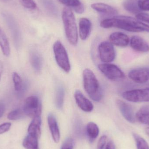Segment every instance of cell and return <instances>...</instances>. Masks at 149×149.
I'll list each match as a JSON object with an SVG mask.
<instances>
[{"instance_id":"10","label":"cell","mask_w":149,"mask_h":149,"mask_svg":"<svg viewBox=\"0 0 149 149\" xmlns=\"http://www.w3.org/2000/svg\"><path fill=\"white\" fill-rule=\"evenodd\" d=\"M74 98L76 104L82 111L87 113L93 111L94 108L93 103L84 95L81 91L76 90L74 92Z\"/></svg>"},{"instance_id":"42","label":"cell","mask_w":149,"mask_h":149,"mask_svg":"<svg viewBox=\"0 0 149 149\" xmlns=\"http://www.w3.org/2000/svg\"><path fill=\"white\" fill-rule=\"evenodd\" d=\"M1 1H3L7 2L8 1H10V0H1Z\"/></svg>"},{"instance_id":"7","label":"cell","mask_w":149,"mask_h":149,"mask_svg":"<svg viewBox=\"0 0 149 149\" xmlns=\"http://www.w3.org/2000/svg\"><path fill=\"white\" fill-rule=\"evenodd\" d=\"M122 97L131 102H149V87L127 90L123 93Z\"/></svg>"},{"instance_id":"5","label":"cell","mask_w":149,"mask_h":149,"mask_svg":"<svg viewBox=\"0 0 149 149\" xmlns=\"http://www.w3.org/2000/svg\"><path fill=\"white\" fill-rule=\"evenodd\" d=\"M23 110L25 115L31 118L41 116L42 105L39 97L36 95L28 97L24 101Z\"/></svg>"},{"instance_id":"9","label":"cell","mask_w":149,"mask_h":149,"mask_svg":"<svg viewBox=\"0 0 149 149\" xmlns=\"http://www.w3.org/2000/svg\"><path fill=\"white\" fill-rule=\"evenodd\" d=\"M128 77L136 83H146L149 80V67L134 69L130 72Z\"/></svg>"},{"instance_id":"18","label":"cell","mask_w":149,"mask_h":149,"mask_svg":"<svg viewBox=\"0 0 149 149\" xmlns=\"http://www.w3.org/2000/svg\"><path fill=\"white\" fill-rule=\"evenodd\" d=\"M48 123L53 140L55 142L58 143L60 140V131L56 119L53 114L48 115Z\"/></svg>"},{"instance_id":"31","label":"cell","mask_w":149,"mask_h":149,"mask_svg":"<svg viewBox=\"0 0 149 149\" xmlns=\"http://www.w3.org/2000/svg\"><path fill=\"white\" fill-rule=\"evenodd\" d=\"M20 2L22 6L29 9H35L37 5L33 0H20Z\"/></svg>"},{"instance_id":"34","label":"cell","mask_w":149,"mask_h":149,"mask_svg":"<svg viewBox=\"0 0 149 149\" xmlns=\"http://www.w3.org/2000/svg\"><path fill=\"white\" fill-rule=\"evenodd\" d=\"M136 19L140 21H143L149 24V14H148L140 12L136 14Z\"/></svg>"},{"instance_id":"11","label":"cell","mask_w":149,"mask_h":149,"mask_svg":"<svg viewBox=\"0 0 149 149\" xmlns=\"http://www.w3.org/2000/svg\"><path fill=\"white\" fill-rule=\"evenodd\" d=\"M116 102L123 117L131 123H135V115L132 106L120 100H117Z\"/></svg>"},{"instance_id":"28","label":"cell","mask_w":149,"mask_h":149,"mask_svg":"<svg viewBox=\"0 0 149 149\" xmlns=\"http://www.w3.org/2000/svg\"><path fill=\"white\" fill-rule=\"evenodd\" d=\"M25 115L23 109L18 108L12 110L8 115V119L10 120H20Z\"/></svg>"},{"instance_id":"37","label":"cell","mask_w":149,"mask_h":149,"mask_svg":"<svg viewBox=\"0 0 149 149\" xmlns=\"http://www.w3.org/2000/svg\"><path fill=\"white\" fill-rule=\"evenodd\" d=\"M5 109H6V106H5V103L2 101L0 100V119L4 114Z\"/></svg>"},{"instance_id":"39","label":"cell","mask_w":149,"mask_h":149,"mask_svg":"<svg viewBox=\"0 0 149 149\" xmlns=\"http://www.w3.org/2000/svg\"><path fill=\"white\" fill-rule=\"evenodd\" d=\"M105 149H115V145L113 141H110L107 143Z\"/></svg>"},{"instance_id":"38","label":"cell","mask_w":149,"mask_h":149,"mask_svg":"<svg viewBox=\"0 0 149 149\" xmlns=\"http://www.w3.org/2000/svg\"><path fill=\"white\" fill-rule=\"evenodd\" d=\"M73 9L75 10L76 13L79 14H82L84 11V6L82 4L80 5V6H78V7H76V8H73Z\"/></svg>"},{"instance_id":"40","label":"cell","mask_w":149,"mask_h":149,"mask_svg":"<svg viewBox=\"0 0 149 149\" xmlns=\"http://www.w3.org/2000/svg\"><path fill=\"white\" fill-rule=\"evenodd\" d=\"M3 64L2 62L0 60V81L1 79L2 74L3 72Z\"/></svg>"},{"instance_id":"24","label":"cell","mask_w":149,"mask_h":149,"mask_svg":"<svg viewBox=\"0 0 149 149\" xmlns=\"http://www.w3.org/2000/svg\"><path fill=\"white\" fill-rule=\"evenodd\" d=\"M99 131V127L95 123L89 122L88 123L86 127L87 134L91 141L93 142L98 137Z\"/></svg>"},{"instance_id":"12","label":"cell","mask_w":149,"mask_h":149,"mask_svg":"<svg viewBox=\"0 0 149 149\" xmlns=\"http://www.w3.org/2000/svg\"><path fill=\"white\" fill-rule=\"evenodd\" d=\"M3 17L5 19L10 30L11 31L13 39H14L15 44L18 45L20 42V33L17 23L13 17L8 13H3Z\"/></svg>"},{"instance_id":"29","label":"cell","mask_w":149,"mask_h":149,"mask_svg":"<svg viewBox=\"0 0 149 149\" xmlns=\"http://www.w3.org/2000/svg\"><path fill=\"white\" fill-rule=\"evenodd\" d=\"M133 136L135 141L137 149H149L148 144L143 138L135 133L133 134Z\"/></svg>"},{"instance_id":"15","label":"cell","mask_w":149,"mask_h":149,"mask_svg":"<svg viewBox=\"0 0 149 149\" xmlns=\"http://www.w3.org/2000/svg\"><path fill=\"white\" fill-rule=\"evenodd\" d=\"M91 8L99 13L107 16L113 17L118 14V11L113 7L106 3H97L91 5Z\"/></svg>"},{"instance_id":"35","label":"cell","mask_w":149,"mask_h":149,"mask_svg":"<svg viewBox=\"0 0 149 149\" xmlns=\"http://www.w3.org/2000/svg\"><path fill=\"white\" fill-rule=\"evenodd\" d=\"M107 136H101L98 142L97 149H105L107 144Z\"/></svg>"},{"instance_id":"25","label":"cell","mask_w":149,"mask_h":149,"mask_svg":"<svg viewBox=\"0 0 149 149\" xmlns=\"http://www.w3.org/2000/svg\"><path fill=\"white\" fill-rule=\"evenodd\" d=\"M65 98V90L62 86L58 87L56 94L55 103L56 107L58 109H62L63 107Z\"/></svg>"},{"instance_id":"14","label":"cell","mask_w":149,"mask_h":149,"mask_svg":"<svg viewBox=\"0 0 149 149\" xmlns=\"http://www.w3.org/2000/svg\"><path fill=\"white\" fill-rule=\"evenodd\" d=\"M130 42L131 48L136 51L143 53L149 51L148 44L141 37L133 36Z\"/></svg>"},{"instance_id":"30","label":"cell","mask_w":149,"mask_h":149,"mask_svg":"<svg viewBox=\"0 0 149 149\" xmlns=\"http://www.w3.org/2000/svg\"><path fill=\"white\" fill-rule=\"evenodd\" d=\"M58 1L62 4L67 7H72L73 8L82 4V3L79 0H58Z\"/></svg>"},{"instance_id":"4","label":"cell","mask_w":149,"mask_h":149,"mask_svg":"<svg viewBox=\"0 0 149 149\" xmlns=\"http://www.w3.org/2000/svg\"><path fill=\"white\" fill-rule=\"evenodd\" d=\"M53 49L55 59L58 66L65 72H70L71 65L69 56L65 47L61 41H56L53 45Z\"/></svg>"},{"instance_id":"21","label":"cell","mask_w":149,"mask_h":149,"mask_svg":"<svg viewBox=\"0 0 149 149\" xmlns=\"http://www.w3.org/2000/svg\"><path fill=\"white\" fill-rule=\"evenodd\" d=\"M0 48L3 54L8 57L10 54V47L8 38L3 31L0 27Z\"/></svg>"},{"instance_id":"6","label":"cell","mask_w":149,"mask_h":149,"mask_svg":"<svg viewBox=\"0 0 149 149\" xmlns=\"http://www.w3.org/2000/svg\"><path fill=\"white\" fill-rule=\"evenodd\" d=\"M98 69L107 79L113 81L122 80L125 78L123 72L117 65L109 63L101 64Z\"/></svg>"},{"instance_id":"3","label":"cell","mask_w":149,"mask_h":149,"mask_svg":"<svg viewBox=\"0 0 149 149\" xmlns=\"http://www.w3.org/2000/svg\"><path fill=\"white\" fill-rule=\"evenodd\" d=\"M62 19L67 39L70 44L75 46L78 41L77 25L73 12L69 7L63 9Z\"/></svg>"},{"instance_id":"27","label":"cell","mask_w":149,"mask_h":149,"mask_svg":"<svg viewBox=\"0 0 149 149\" xmlns=\"http://www.w3.org/2000/svg\"><path fill=\"white\" fill-rule=\"evenodd\" d=\"M40 1L43 6L50 14L53 15H57L58 9L53 0H40Z\"/></svg>"},{"instance_id":"19","label":"cell","mask_w":149,"mask_h":149,"mask_svg":"<svg viewBox=\"0 0 149 149\" xmlns=\"http://www.w3.org/2000/svg\"><path fill=\"white\" fill-rule=\"evenodd\" d=\"M41 124L42 119L41 116L33 118V120L28 128L29 134L39 138L41 134Z\"/></svg>"},{"instance_id":"23","label":"cell","mask_w":149,"mask_h":149,"mask_svg":"<svg viewBox=\"0 0 149 149\" xmlns=\"http://www.w3.org/2000/svg\"><path fill=\"white\" fill-rule=\"evenodd\" d=\"M38 139L37 137L28 134L24 140L23 146L26 149H39Z\"/></svg>"},{"instance_id":"8","label":"cell","mask_w":149,"mask_h":149,"mask_svg":"<svg viewBox=\"0 0 149 149\" xmlns=\"http://www.w3.org/2000/svg\"><path fill=\"white\" fill-rule=\"evenodd\" d=\"M100 59L104 63H110L115 59L116 52L113 45L110 42H102L98 46Z\"/></svg>"},{"instance_id":"16","label":"cell","mask_w":149,"mask_h":149,"mask_svg":"<svg viewBox=\"0 0 149 149\" xmlns=\"http://www.w3.org/2000/svg\"><path fill=\"white\" fill-rule=\"evenodd\" d=\"M92 23L86 17L80 18L79 22V34L81 39L86 40L89 37L92 30Z\"/></svg>"},{"instance_id":"17","label":"cell","mask_w":149,"mask_h":149,"mask_svg":"<svg viewBox=\"0 0 149 149\" xmlns=\"http://www.w3.org/2000/svg\"><path fill=\"white\" fill-rule=\"evenodd\" d=\"M12 79L14 84V88L19 97H22L26 93L28 88L27 82H23L22 78L18 73L14 72L12 74Z\"/></svg>"},{"instance_id":"26","label":"cell","mask_w":149,"mask_h":149,"mask_svg":"<svg viewBox=\"0 0 149 149\" xmlns=\"http://www.w3.org/2000/svg\"><path fill=\"white\" fill-rule=\"evenodd\" d=\"M138 0H125L123 3L124 8L129 12L133 14H137L141 10L138 6Z\"/></svg>"},{"instance_id":"22","label":"cell","mask_w":149,"mask_h":149,"mask_svg":"<svg viewBox=\"0 0 149 149\" xmlns=\"http://www.w3.org/2000/svg\"><path fill=\"white\" fill-rule=\"evenodd\" d=\"M30 62L32 68L35 71L40 72L42 66V57L36 52H32L30 55Z\"/></svg>"},{"instance_id":"36","label":"cell","mask_w":149,"mask_h":149,"mask_svg":"<svg viewBox=\"0 0 149 149\" xmlns=\"http://www.w3.org/2000/svg\"><path fill=\"white\" fill-rule=\"evenodd\" d=\"M11 126V124L10 123H5L0 125V134L8 132L10 129Z\"/></svg>"},{"instance_id":"41","label":"cell","mask_w":149,"mask_h":149,"mask_svg":"<svg viewBox=\"0 0 149 149\" xmlns=\"http://www.w3.org/2000/svg\"><path fill=\"white\" fill-rule=\"evenodd\" d=\"M145 132L146 134L149 136V127H147L145 129Z\"/></svg>"},{"instance_id":"1","label":"cell","mask_w":149,"mask_h":149,"mask_svg":"<svg viewBox=\"0 0 149 149\" xmlns=\"http://www.w3.org/2000/svg\"><path fill=\"white\" fill-rule=\"evenodd\" d=\"M100 26L104 29L116 28L130 32L149 33V25L136 18L127 16H115L107 18L101 22Z\"/></svg>"},{"instance_id":"33","label":"cell","mask_w":149,"mask_h":149,"mask_svg":"<svg viewBox=\"0 0 149 149\" xmlns=\"http://www.w3.org/2000/svg\"><path fill=\"white\" fill-rule=\"evenodd\" d=\"M74 141L72 138L69 137L65 141L61 147V149H73Z\"/></svg>"},{"instance_id":"13","label":"cell","mask_w":149,"mask_h":149,"mask_svg":"<svg viewBox=\"0 0 149 149\" xmlns=\"http://www.w3.org/2000/svg\"><path fill=\"white\" fill-rule=\"evenodd\" d=\"M110 42L113 45L118 47H125L130 42L129 37L126 34L121 32L112 33L109 37Z\"/></svg>"},{"instance_id":"2","label":"cell","mask_w":149,"mask_h":149,"mask_svg":"<svg viewBox=\"0 0 149 149\" xmlns=\"http://www.w3.org/2000/svg\"><path fill=\"white\" fill-rule=\"evenodd\" d=\"M84 89L90 98L95 102L102 100V92L99 81L94 72L89 69H86L82 72Z\"/></svg>"},{"instance_id":"32","label":"cell","mask_w":149,"mask_h":149,"mask_svg":"<svg viewBox=\"0 0 149 149\" xmlns=\"http://www.w3.org/2000/svg\"><path fill=\"white\" fill-rule=\"evenodd\" d=\"M138 6L141 10L149 11V0H138Z\"/></svg>"},{"instance_id":"20","label":"cell","mask_w":149,"mask_h":149,"mask_svg":"<svg viewBox=\"0 0 149 149\" xmlns=\"http://www.w3.org/2000/svg\"><path fill=\"white\" fill-rule=\"evenodd\" d=\"M135 118L141 123L149 126V105L142 106L136 112Z\"/></svg>"}]
</instances>
